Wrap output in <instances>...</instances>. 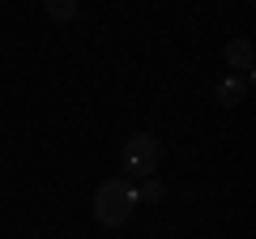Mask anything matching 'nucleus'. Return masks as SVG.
<instances>
[{
  "label": "nucleus",
  "mask_w": 256,
  "mask_h": 239,
  "mask_svg": "<svg viewBox=\"0 0 256 239\" xmlns=\"http://www.w3.org/2000/svg\"><path fill=\"white\" fill-rule=\"evenodd\" d=\"M43 9L52 22H68V18H77V0H47Z\"/></svg>",
  "instance_id": "5"
},
{
  "label": "nucleus",
  "mask_w": 256,
  "mask_h": 239,
  "mask_svg": "<svg viewBox=\"0 0 256 239\" xmlns=\"http://www.w3.org/2000/svg\"><path fill=\"white\" fill-rule=\"evenodd\" d=\"M252 60H256V52H252L248 38H230L226 43V64L235 68L239 77H252Z\"/></svg>",
  "instance_id": "3"
},
{
  "label": "nucleus",
  "mask_w": 256,
  "mask_h": 239,
  "mask_svg": "<svg viewBox=\"0 0 256 239\" xmlns=\"http://www.w3.org/2000/svg\"><path fill=\"white\" fill-rule=\"evenodd\" d=\"M158 158H162V146H158L150 132H137V137H128L124 154H120V162H124V180H150V175L158 171Z\"/></svg>",
  "instance_id": "2"
},
{
  "label": "nucleus",
  "mask_w": 256,
  "mask_h": 239,
  "mask_svg": "<svg viewBox=\"0 0 256 239\" xmlns=\"http://www.w3.org/2000/svg\"><path fill=\"white\" fill-rule=\"evenodd\" d=\"M248 86H252V77H239V73H226L218 82V102L222 107H235V102L248 98Z\"/></svg>",
  "instance_id": "4"
},
{
  "label": "nucleus",
  "mask_w": 256,
  "mask_h": 239,
  "mask_svg": "<svg viewBox=\"0 0 256 239\" xmlns=\"http://www.w3.org/2000/svg\"><path fill=\"white\" fill-rule=\"evenodd\" d=\"M137 201H162V184H158V180H150V184L137 192Z\"/></svg>",
  "instance_id": "6"
},
{
  "label": "nucleus",
  "mask_w": 256,
  "mask_h": 239,
  "mask_svg": "<svg viewBox=\"0 0 256 239\" xmlns=\"http://www.w3.org/2000/svg\"><path fill=\"white\" fill-rule=\"evenodd\" d=\"M132 210H137V188H132V180L116 175V180H102L98 184V192H94V222L98 226H120V222H128Z\"/></svg>",
  "instance_id": "1"
}]
</instances>
